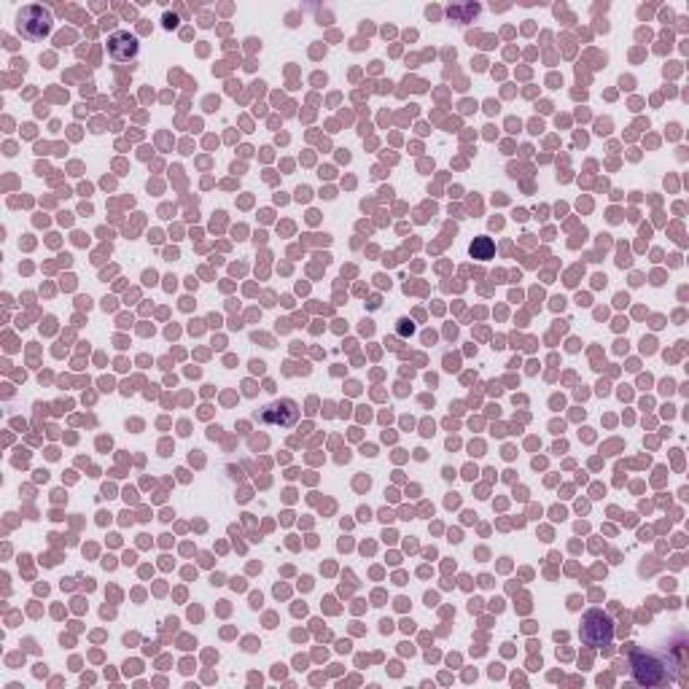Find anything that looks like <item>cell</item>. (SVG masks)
Masks as SVG:
<instances>
[{
    "mask_svg": "<svg viewBox=\"0 0 689 689\" xmlns=\"http://www.w3.org/2000/svg\"><path fill=\"white\" fill-rule=\"evenodd\" d=\"M140 51V43L135 35H129L127 30H119L108 38V54L116 59V62H127V59H135Z\"/></svg>",
    "mask_w": 689,
    "mask_h": 689,
    "instance_id": "obj_5",
    "label": "cell"
},
{
    "mask_svg": "<svg viewBox=\"0 0 689 689\" xmlns=\"http://www.w3.org/2000/svg\"><path fill=\"white\" fill-rule=\"evenodd\" d=\"M17 30L27 41H43L51 33V14L43 6H25L17 14Z\"/></svg>",
    "mask_w": 689,
    "mask_h": 689,
    "instance_id": "obj_3",
    "label": "cell"
},
{
    "mask_svg": "<svg viewBox=\"0 0 689 689\" xmlns=\"http://www.w3.org/2000/svg\"><path fill=\"white\" fill-rule=\"evenodd\" d=\"M472 256H474V259H490V256H493V243H490V238H477V240L472 243Z\"/></svg>",
    "mask_w": 689,
    "mask_h": 689,
    "instance_id": "obj_6",
    "label": "cell"
},
{
    "mask_svg": "<svg viewBox=\"0 0 689 689\" xmlns=\"http://www.w3.org/2000/svg\"><path fill=\"white\" fill-rule=\"evenodd\" d=\"M296 420H299V404H296L294 399L272 402V404H267V407L259 412V423H264V426L291 428V426H296Z\"/></svg>",
    "mask_w": 689,
    "mask_h": 689,
    "instance_id": "obj_4",
    "label": "cell"
},
{
    "mask_svg": "<svg viewBox=\"0 0 689 689\" xmlns=\"http://www.w3.org/2000/svg\"><path fill=\"white\" fill-rule=\"evenodd\" d=\"M579 638L584 646H608L611 638H615V622H611V617L606 615V611L600 608H590L587 615L582 617V625H579Z\"/></svg>",
    "mask_w": 689,
    "mask_h": 689,
    "instance_id": "obj_1",
    "label": "cell"
},
{
    "mask_svg": "<svg viewBox=\"0 0 689 689\" xmlns=\"http://www.w3.org/2000/svg\"><path fill=\"white\" fill-rule=\"evenodd\" d=\"M630 670H633L636 684H641V686H665L670 681V673H668L665 662L657 654H649V652H636L633 662H630Z\"/></svg>",
    "mask_w": 689,
    "mask_h": 689,
    "instance_id": "obj_2",
    "label": "cell"
}]
</instances>
